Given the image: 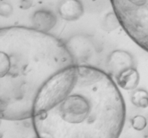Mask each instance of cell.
<instances>
[{"label":"cell","mask_w":148,"mask_h":138,"mask_svg":"<svg viewBox=\"0 0 148 138\" xmlns=\"http://www.w3.org/2000/svg\"><path fill=\"white\" fill-rule=\"evenodd\" d=\"M125 118V103L111 76L74 64L45 83L31 119L38 138H119Z\"/></svg>","instance_id":"cell-1"},{"label":"cell","mask_w":148,"mask_h":138,"mask_svg":"<svg viewBox=\"0 0 148 138\" xmlns=\"http://www.w3.org/2000/svg\"><path fill=\"white\" fill-rule=\"evenodd\" d=\"M75 64L67 46L37 29L0 31V112L2 119H31L38 93L60 70Z\"/></svg>","instance_id":"cell-2"},{"label":"cell","mask_w":148,"mask_h":138,"mask_svg":"<svg viewBox=\"0 0 148 138\" xmlns=\"http://www.w3.org/2000/svg\"><path fill=\"white\" fill-rule=\"evenodd\" d=\"M119 23L132 40L148 52V0H111Z\"/></svg>","instance_id":"cell-3"},{"label":"cell","mask_w":148,"mask_h":138,"mask_svg":"<svg viewBox=\"0 0 148 138\" xmlns=\"http://www.w3.org/2000/svg\"><path fill=\"white\" fill-rule=\"evenodd\" d=\"M83 12L82 4L79 0H64L59 7V13L62 18L68 21L79 19Z\"/></svg>","instance_id":"cell-4"},{"label":"cell","mask_w":148,"mask_h":138,"mask_svg":"<svg viewBox=\"0 0 148 138\" xmlns=\"http://www.w3.org/2000/svg\"><path fill=\"white\" fill-rule=\"evenodd\" d=\"M132 56L124 51H115L110 57L109 66L116 76L122 72L132 68Z\"/></svg>","instance_id":"cell-5"},{"label":"cell","mask_w":148,"mask_h":138,"mask_svg":"<svg viewBox=\"0 0 148 138\" xmlns=\"http://www.w3.org/2000/svg\"><path fill=\"white\" fill-rule=\"evenodd\" d=\"M33 22L36 29L46 32L53 28L56 22V18L51 12L48 10H39L33 15Z\"/></svg>","instance_id":"cell-6"},{"label":"cell","mask_w":148,"mask_h":138,"mask_svg":"<svg viewBox=\"0 0 148 138\" xmlns=\"http://www.w3.org/2000/svg\"><path fill=\"white\" fill-rule=\"evenodd\" d=\"M117 81L121 87L124 89H132L139 83V74L134 69H128L116 76Z\"/></svg>","instance_id":"cell-7"},{"label":"cell","mask_w":148,"mask_h":138,"mask_svg":"<svg viewBox=\"0 0 148 138\" xmlns=\"http://www.w3.org/2000/svg\"><path fill=\"white\" fill-rule=\"evenodd\" d=\"M132 126L135 129L141 131L147 126V120L143 116H137L132 119Z\"/></svg>","instance_id":"cell-8"},{"label":"cell","mask_w":148,"mask_h":138,"mask_svg":"<svg viewBox=\"0 0 148 138\" xmlns=\"http://www.w3.org/2000/svg\"><path fill=\"white\" fill-rule=\"evenodd\" d=\"M12 11V8L11 6L7 3H3L1 5V8H0V12H1V14L2 16H8L11 14Z\"/></svg>","instance_id":"cell-9"},{"label":"cell","mask_w":148,"mask_h":138,"mask_svg":"<svg viewBox=\"0 0 148 138\" xmlns=\"http://www.w3.org/2000/svg\"><path fill=\"white\" fill-rule=\"evenodd\" d=\"M36 138H38V137H36Z\"/></svg>","instance_id":"cell-10"}]
</instances>
